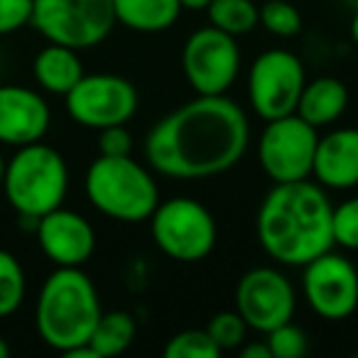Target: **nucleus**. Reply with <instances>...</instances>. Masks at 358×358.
I'll return each instance as SVG.
<instances>
[{"instance_id":"1","label":"nucleus","mask_w":358,"mask_h":358,"mask_svg":"<svg viewBox=\"0 0 358 358\" xmlns=\"http://www.w3.org/2000/svg\"><path fill=\"white\" fill-rule=\"evenodd\" d=\"M248 145V115L234 99L196 94L152 125L145 159L169 179H206L236 167Z\"/></svg>"},{"instance_id":"2","label":"nucleus","mask_w":358,"mask_h":358,"mask_svg":"<svg viewBox=\"0 0 358 358\" xmlns=\"http://www.w3.org/2000/svg\"><path fill=\"white\" fill-rule=\"evenodd\" d=\"M331 214L334 206L319 182H280L260 201L255 236L275 263L304 268L334 248Z\"/></svg>"},{"instance_id":"3","label":"nucleus","mask_w":358,"mask_h":358,"mask_svg":"<svg viewBox=\"0 0 358 358\" xmlns=\"http://www.w3.org/2000/svg\"><path fill=\"white\" fill-rule=\"evenodd\" d=\"M101 299L94 280L81 268H57L42 282L35 304L40 338L59 353L86 346L99 324Z\"/></svg>"},{"instance_id":"4","label":"nucleus","mask_w":358,"mask_h":358,"mask_svg":"<svg viewBox=\"0 0 358 358\" xmlns=\"http://www.w3.org/2000/svg\"><path fill=\"white\" fill-rule=\"evenodd\" d=\"M84 189L96 211L123 224L148 221L159 204V187L152 172L133 159V155H99L86 169Z\"/></svg>"},{"instance_id":"5","label":"nucleus","mask_w":358,"mask_h":358,"mask_svg":"<svg viewBox=\"0 0 358 358\" xmlns=\"http://www.w3.org/2000/svg\"><path fill=\"white\" fill-rule=\"evenodd\" d=\"M3 194L17 216H40L64 204L69 192V169L55 148L40 143L22 145L6 162Z\"/></svg>"},{"instance_id":"6","label":"nucleus","mask_w":358,"mask_h":358,"mask_svg":"<svg viewBox=\"0 0 358 358\" xmlns=\"http://www.w3.org/2000/svg\"><path fill=\"white\" fill-rule=\"evenodd\" d=\"M150 236L159 253L177 263H199L214 250L219 229L211 211L192 196L159 201L150 214Z\"/></svg>"},{"instance_id":"7","label":"nucleus","mask_w":358,"mask_h":358,"mask_svg":"<svg viewBox=\"0 0 358 358\" xmlns=\"http://www.w3.org/2000/svg\"><path fill=\"white\" fill-rule=\"evenodd\" d=\"M30 25L47 42L91 50L113 32V0H35Z\"/></svg>"},{"instance_id":"8","label":"nucleus","mask_w":358,"mask_h":358,"mask_svg":"<svg viewBox=\"0 0 358 358\" xmlns=\"http://www.w3.org/2000/svg\"><path fill=\"white\" fill-rule=\"evenodd\" d=\"M317 143L319 130L299 118L297 113L265 120V128L258 138L260 169L275 185L309 179Z\"/></svg>"},{"instance_id":"9","label":"nucleus","mask_w":358,"mask_h":358,"mask_svg":"<svg viewBox=\"0 0 358 358\" xmlns=\"http://www.w3.org/2000/svg\"><path fill=\"white\" fill-rule=\"evenodd\" d=\"M182 71L199 96H224L241 74V47L234 35L206 25L182 47Z\"/></svg>"},{"instance_id":"10","label":"nucleus","mask_w":358,"mask_h":358,"mask_svg":"<svg viewBox=\"0 0 358 358\" xmlns=\"http://www.w3.org/2000/svg\"><path fill=\"white\" fill-rule=\"evenodd\" d=\"M307 84L304 64L289 50H268L255 57L248 69V101L255 115L275 120L294 113Z\"/></svg>"},{"instance_id":"11","label":"nucleus","mask_w":358,"mask_h":358,"mask_svg":"<svg viewBox=\"0 0 358 358\" xmlns=\"http://www.w3.org/2000/svg\"><path fill=\"white\" fill-rule=\"evenodd\" d=\"M66 113L76 125L103 130L125 125L138 110V89L118 74H84L79 84L64 96Z\"/></svg>"},{"instance_id":"12","label":"nucleus","mask_w":358,"mask_h":358,"mask_svg":"<svg viewBox=\"0 0 358 358\" xmlns=\"http://www.w3.org/2000/svg\"><path fill=\"white\" fill-rule=\"evenodd\" d=\"M234 302L236 312L243 317L248 329L268 334L280 324L292 322L297 294L282 270L260 265V268H250L238 278Z\"/></svg>"},{"instance_id":"13","label":"nucleus","mask_w":358,"mask_h":358,"mask_svg":"<svg viewBox=\"0 0 358 358\" xmlns=\"http://www.w3.org/2000/svg\"><path fill=\"white\" fill-rule=\"evenodd\" d=\"M302 289L312 312L327 322H343L358 309V270L334 250L304 265Z\"/></svg>"},{"instance_id":"14","label":"nucleus","mask_w":358,"mask_h":358,"mask_svg":"<svg viewBox=\"0 0 358 358\" xmlns=\"http://www.w3.org/2000/svg\"><path fill=\"white\" fill-rule=\"evenodd\" d=\"M37 243L57 268H81L96 250V231L81 214L57 206L37 221Z\"/></svg>"},{"instance_id":"15","label":"nucleus","mask_w":358,"mask_h":358,"mask_svg":"<svg viewBox=\"0 0 358 358\" xmlns=\"http://www.w3.org/2000/svg\"><path fill=\"white\" fill-rule=\"evenodd\" d=\"M52 123L45 96L20 84H0V145L40 143Z\"/></svg>"},{"instance_id":"16","label":"nucleus","mask_w":358,"mask_h":358,"mask_svg":"<svg viewBox=\"0 0 358 358\" xmlns=\"http://www.w3.org/2000/svg\"><path fill=\"white\" fill-rule=\"evenodd\" d=\"M312 177L324 189H356L358 187V128H334L319 135Z\"/></svg>"},{"instance_id":"17","label":"nucleus","mask_w":358,"mask_h":358,"mask_svg":"<svg viewBox=\"0 0 358 358\" xmlns=\"http://www.w3.org/2000/svg\"><path fill=\"white\" fill-rule=\"evenodd\" d=\"M348 89L336 76H317L307 81L299 94L294 113L307 120L314 128H329L334 125L348 108Z\"/></svg>"},{"instance_id":"18","label":"nucleus","mask_w":358,"mask_h":358,"mask_svg":"<svg viewBox=\"0 0 358 358\" xmlns=\"http://www.w3.org/2000/svg\"><path fill=\"white\" fill-rule=\"evenodd\" d=\"M32 76L47 94L66 96L84 76V64L76 50L50 42L32 59Z\"/></svg>"},{"instance_id":"19","label":"nucleus","mask_w":358,"mask_h":358,"mask_svg":"<svg viewBox=\"0 0 358 358\" xmlns=\"http://www.w3.org/2000/svg\"><path fill=\"white\" fill-rule=\"evenodd\" d=\"M182 10V0H113L115 22L143 35L169 30L179 20Z\"/></svg>"},{"instance_id":"20","label":"nucleus","mask_w":358,"mask_h":358,"mask_svg":"<svg viewBox=\"0 0 358 358\" xmlns=\"http://www.w3.org/2000/svg\"><path fill=\"white\" fill-rule=\"evenodd\" d=\"M135 319L130 312H103L99 319V324L94 327V334L89 338V346L94 348V353L99 358H110L125 353L135 341Z\"/></svg>"},{"instance_id":"21","label":"nucleus","mask_w":358,"mask_h":358,"mask_svg":"<svg viewBox=\"0 0 358 358\" xmlns=\"http://www.w3.org/2000/svg\"><path fill=\"white\" fill-rule=\"evenodd\" d=\"M204 10L209 15V25L234 37L248 35L260 25V8L255 0H209Z\"/></svg>"},{"instance_id":"22","label":"nucleus","mask_w":358,"mask_h":358,"mask_svg":"<svg viewBox=\"0 0 358 358\" xmlns=\"http://www.w3.org/2000/svg\"><path fill=\"white\" fill-rule=\"evenodd\" d=\"M27 294V278L20 260L10 250L0 248V319L10 317L22 307Z\"/></svg>"},{"instance_id":"23","label":"nucleus","mask_w":358,"mask_h":358,"mask_svg":"<svg viewBox=\"0 0 358 358\" xmlns=\"http://www.w3.org/2000/svg\"><path fill=\"white\" fill-rule=\"evenodd\" d=\"M162 353L164 358H216L221 348L206 329H185L169 338Z\"/></svg>"},{"instance_id":"24","label":"nucleus","mask_w":358,"mask_h":358,"mask_svg":"<svg viewBox=\"0 0 358 358\" xmlns=\"http://www.w3.org/2000/svg\"><path fill=\"white\" fill-rule=\"evenodd\" d=\"M260 25L275 37H294L302 32V13L289 0H268L260 8Z\"/></svg>"},{"instance_id":"25","label":"nucleus","mask_w":358,"mask_h":358,"mask_svg":"<svg viewBox=\"0 0 358 358\" xmlns=\"http://www.w3.org/2000/svg\"><path fill=\"white\" fill-rule=\"evenodd\" d=\"M206 331L221 351H231V348H241L245 343L248 324L243 322V317L236 309H229V312L214 314L206 324Z\"/></svg>"},{"instance_id":"26","label":"nucleus","mask_w":358,"mask_h":358,"mask_svg":"<svg viewBox=\"0 0 358 358\" xmlns=\"http://www.w3.org/2000/svg\"><path fill=\"white\" fill-rule=\"evenodd\" d=\"M265 343L270 348V356L273 358H302L307 353V334L299 327H294L292 322L280 324L273 331L265 334Z\"/></svg>"},{"instance_id":"27","label":"nucleus","mask_w":358,"mask_h":358,"mask_svg":"<svg viewBox=\"0 0 358 358\" xmlns=\"http://www.w3.org/2000/svg\"><path fill=\"white\" fill-rule=\"evenodd\" d=\"M331 231L334 245H341L346 250H358V196H351V199L334 206Z\"/></svg>"},{"instance_id":"28","label":"nucleus","mask_w":358,"mask_h":358,"mask_svg":"<svg viewBox=\"0 0 358 358\" xmlns=\"http://www.w3.org/2000/svg\"><path fill=\"white\" fill-rule=\"evenodd\" d=\"M35 0H0V37L20 32L32 22Z\"/></svg>"},{"instance_id":"29","label":"nucleus","mask_w":358,"mask_h":358,"mask_svg":"<svg viewBox=\"0 0 358 358\" xmlns=\"http://www.w3.org/2000/svg\"><path fill=\"white\" fill-rule=\"evenodd\" d=\"M133 152V135L125 125H108L99 130V155L106 157H125Z\"/></svg>"},{"instance_id":"30","label":"nucleus","mask_w":358,"mask_h":358,"mask_svg":"<svg viewBox=\"0 0 358 358\" xmlns=\"http://www.w3.org/2000/svg\"><path fill=\"white\" fill-rule=\"evenodd\" d=\"M241 358H273L265 341H250L241 346Z\"/></svg>"},{"instance_id":"31","label":"nucleus","mask_w":358,"mask_h":358,"mask_svg":"<svg viewBox=\"0 0 358 358\" xmlns=\"http://www.w3.org/2000/svg\"><path fill=\"white\" fill-rule=\"evenodd\" d=\"M348 35H351V42L358 47V6L353 8V17H351V25H348Z\"/></svg>"},{"instance_id":"32","label":"nucleus","mask_w":358,"mask_h":358,"mask_svg":"<svg viewBox=\"0 0 358 358\" xmlns=\"http://www.w3.org/2000/svg\"><path fill=\"white\" fill-rule=\"evenodd\" d=\"M182 6H185L187 10H204V8L209 6V0H182Z\"/></svg>"},{"instance_id":"33","label":"nucleus","mask_w":358,"mask_h":358,"mask_svg":"<svg viewBox=\"0 0 358 358\" xmlns=\"http://www.w3.org/2000/svg\"><path fill=\"white\" fill-rule=\"evenodd\" d=\"M10 356V346H8V341L3 336H0V358H8Z\"/></svg>"},{"instance_id":"34","label":"nucleus","mask_w":358,"mask_h":358,"mask_svg":"<svg viewBox=\"0 0 358 358\" xmlns=\"http://www.w3.org/2000/svg\"><path fill=\"white\" fill-rule=\"evenodd\" d=\"M6 155H3V150H0V187H3V174H6Z\"/></svg>"},{"instance_id":"35","label":"nucleus","mask_w":358,"mask_h":358,"mask_svg":"<svg viewBox=\"0 0 358 358\" xmlns=\"http://www.w3.org/2000/svg\"><path fill=\"white\" fill-rule=\"evenodd\" d=\"M343 3H348V6H353V8L358 6V0H343Z\"/></svg>"}]
</instances>
